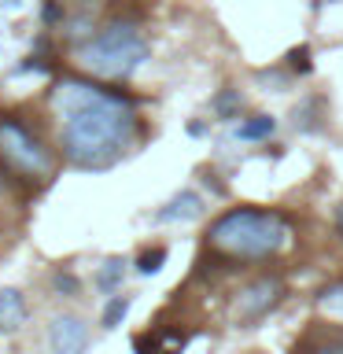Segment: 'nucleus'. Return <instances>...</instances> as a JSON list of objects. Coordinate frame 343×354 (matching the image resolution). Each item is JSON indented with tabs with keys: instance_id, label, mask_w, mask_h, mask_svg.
<instances>
[{
	"instance_id": "1",
	"label": "nucleus",
	"mask_w": 343,
	"mask_h": 354,
	"mask_svg": "<svg viewBox=\"0 0 343 354\" xmlns=\"http://www.w3.org/2000/svg\"><path fill=\"white\" fill-rule=\"evenodd\" d=\"M48 107L59 115V151L82 170H107L137 144V104L85 77H63Z\"/></svg>"
},
{
	"instance_id": "2",
	"label": "nucleus",
	"mask_w": 343,
	"mask_h": 354,
	"mask_svg": "<svg viewBox=\"0 0 343 354\" xmlns=\"http://www.w3.org/2000/svg\"><path fill=\"white\" fill-rule=\"evenodd\" d=\"M288 240H292L288 218L262 207H237L207 229L210 251H218L221 259H232V262H266Z\"/></svg>"
},
{
	"instance_id": "3",
	"label": "nucleus",
	"mask_w": 343,
	"mask_h": 354,
	"mask_svg": "<svg viewBox=\"0 0 343 354\" xmlns=\"http://www.w3.org/2000/svg\"><path fill=\"white\" fill-rule=\"evenodd\" d=\"M77 59L93 77L100 82H118V77H129L137 66L148 59V37L140 33L137 22L129 19H115L107 26H100L93 37L82 44Z\"/></svg>"
},
{
	"instance_id": "4",
	"label": "nucleus",
	"mask_w": 343,
	"mask_h": 354,
	"mask_svg": "<svg viewBox=\"0 0 343 354\" xmlns=\"http://www.w3.org/2000/svg\"><path fill=\"white\" fill-rule=\"evenodd\" d=\"M0 166L15 181L41 185L55 170V155L48 148V140L30 122H22L15 115H0Z\"/></svg>"
},
{
	"instance_id": "5",
	"label": "nucleus",
	"mask_w": 343,
	"mask_h": 354,
	"mask_svg": "<svg viewBox=\"0 0 343 354\" xmlns=\"http://www.w3.org/2000/svg\"><path fill=\"white\" fill-rule=\"evenodd\" d=\"M48 347L52 354H82L89 347V332L77 317H59L48 328Z\"/></svg>"
},
{
	"instance_id": "6",
	"label": "nucleus",
	"mask_w": 343,
	"mask_h": 354,
	"mask_svg": "<svg viewBox=\"0 0 343 354\" xmlns=\"http://www.w3.org/2000/svg\"><path fill=\"white\" fill-rule=\"evenodd\" d=\"M277 292H281V284H273V281H262V284L248 288V292H243V303H248L243 317H259L266 306H273L277 303Z\"/></svg>"
},
{
	"instance_id": "7",
	"label": "nucleus",
	"mask_w": 343,
	"mask_h": 354,
	"mask_svg": "<svg viewBox=\"0 0 343 354\" xmlns=\"http://www.w3.org/2000/svg\"><path fill=\"white\" fill-rule=\"evenodd\" d=\"M26 317V303L19 292H0V328H15Z\"/></svg>"
},
{
	"instance_id": "8",
	"label": "nucleus",
	"mask_w": 343,
	"mask_h": 354,
	"mask_svg": "<svg viewBox=\"0 0 343 354\" xmlns=\"http://www.w3.org/2000/svg\"><path fill=\"white\" fill-rule=\"evenodd\" d=\"M317 310L332 321H343V284H332L317 295Z\"/></svg>"
},
{
	"instance_id": "9",
	"label": "nucleus",
	"mask_w": 343,
	"mask_h": 354,
	"mask_svg": "<svg viewBox=\"0 0 343 354\" xmlns=\"http://www.w3.org/2000/svg\"><path fill=\"white\" fill-rule=\"evenodd\" d=\"M270 129H273V126H270V118H262V122H251V126H243L240 133H243V137H266Z\"/></svg>"
},
{
	"instance_id": "10",
	"label": "nucleus",
	"mask_w": 343,
	"mask_h": 354,
	"mask_svg": "<svg viewBox=\"0 0 343 354\" xmlns=\"http://www.w3.org/2000/svg\"><path fill=\"white\" fill-rule=\"evenodd\" d=\"M314 354H343V336H336V339H328L325 347H317Z\"/></svg>"
},
{
	"instance_id": "11",
	"label": "nucleus",
	"mask_w": 343,
	"mask_h": 354,
	"mask_svg": "<svg viewBox=\"0 0 343 354\" xmlns=\"http://www.w3.org/2000/svg\"><path fill=\"white\" fill-rule=\"evenodd\" d=\"M336 225H340V232H343V207L336 210Z\"/></svg>"
}]
</instances>
